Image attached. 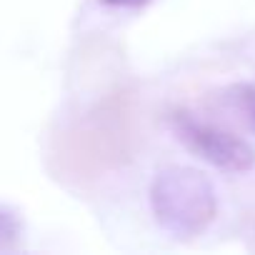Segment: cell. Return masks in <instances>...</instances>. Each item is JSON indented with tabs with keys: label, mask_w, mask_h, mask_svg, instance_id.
<instances>
[{
	"label": "cell",
	"mask_w": 255,
	"mask_h": 255,
	"mask_svg": "<svg viewBox=\"0 0 255 255\" xmlns=\"http://www.w3.org/2000/svg\"><path fill=\"white\" fill-rule=\"evenodd\" d=\"M150 210L155 223L175 238H195L218 215L213 183L195 168L173 165L150 183Z\"/></svg>",
	"instance_id": "cell-2"
},
{
	"label": "cell",
	"mask_w": 255,
	"mask_h": 255,
	"mask_svg": "<svg viewBox=\"0 0 255 255\" xmlns=\"http://www.w3.org/2000/svg\"><path fill=\"white\" fill-rule=\"evenodd\" d=\"M138 145L133 93L123 88L103 95L80 120L55 135L50 168L58 178L90 180L133 158Z\"/></svg>",
	"instance_id": "cell-1"
},
{
	"label": "cell",
	"mask_w": 255,
	"mask_h": 255,
	"mask_svg": "<svg viewBox=\"0 0 255 255\" xmlns=\"http://www.w3.org/2000/svg\"><path fill=\"white\" fill-rule=\"evenodd\" d=\"M170 125L175 135L183 140V145L213 168L225 173H248L255 168V150L240 135L223 130L218 125L195 120L185 110H175L170 115Z\"/></svg>",
	"instance_id": "cell-3"
},
{
	"label": "cell",
	"mask_w": 255,
	"mask_h": 255,
	"mask_svg": "<svg viewBox=\"0 0 255 255\" xmlns=\"http://www.w3.org/2000/svg\"><path fill=\"white\" fill-rule=\"evenodd\" d=\"M230 93H233L230 98L238 105V110H243L245 123L255 130V85H235Z\"/></svg>",
	"instance_id": "cell-5"
},
{
	"label": "cell",
	"mask_w": 255,
	"mask_h": 255,
	"mask_svg": "<svg viewBox=\"0 0 255 255\" xmlns=\"http://www.w3.org/2000/svg\"><path fill=\"white\" fill-rule=\"evenodd\" d=\"M100 3L110 5V8H145L153 0H100Z\"/></svg>",
	"instance_id": "cell-6"
},
{
	"label": "cell",
	"mask_w": 255,
	"mask_h": 255,
	"mask_svg": "<svg viewBox=\"0 0 255 255\" xmlns=\"http://www.w3.org/2000/svg\"><path fill=\"white\" fill-rule=\"evenodd\" d=\"M20 235H23V223L18 213L10 205H3L0 208V250L3 253L15 250L20 243Z\"/></svg>",
	"instance_id": "cell-4"
}]
</instances>
